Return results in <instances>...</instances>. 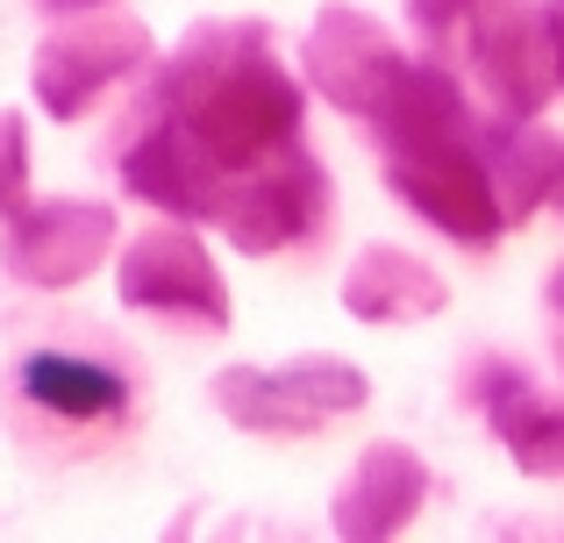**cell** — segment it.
<instances>
[{"mask_svg": "<svg viewBox=\"0 0 564 543\" xmlns=\"http://www.w3.org/2000/svg\"><path fill=\"white\" fill-rule=\"evenodd\" d=\"M301 86L258 36H207L165 79V115L129 151V186L172 215H229L258 172L293 158Z\"/></svg>", "mask_w": 564, "mask_h": 543, "instance_id": "6da1fadb", "label": "cell"}, {"mask_svg": "<svg viewBox=\"0 0 564 543\" xmlns=\"http://www.w3.org/2000/svg\"><path fill=\"white\" fill-rule=\"evenodd\" d=\"M393 186L436 229H451V237H465V243H494L500 222H508V200H500L494 172L465 151V137H436V143L393 151Z\"/></svg>", "mask_w": 564, "mask_h": 543, "instance_id": "7a4b0ae2", "label": "cell"}, {"mask_svg": "<svg viewBox=\"0 0 564 543\" xmlns=\"http://www.w3.org/2000/svg\"><path fill=\"white\" fill-rule=\"evenodd\" d=\"M221 408L250 430H322L329 415L365 401V372L358 365H336V358H307L286 365V372H221Z\"/></svg>", "mask_w": 564, "mask_h": 543, "instance_id": "3957f363", "label": "cell"}, {"mask_svg": "<svg viewBox=\"0 0 564 543\" xmlns=\"http://www.w3.org/2000/svg\"><path fill=\"white\" fill-rule=\"evenodd\" d=\"M122 293L137 307H158V315H193L200 329H221L229 315V293H221V272L207 265V251L180 229H151L122 251Z\"/></svg>", "mask_w": 564, "mask_h": 543, "instance_id": "277c9868", "label": "cell"}, {"mask_svg": "<svg viewBox=\"0 0 564 543\" xmlns=\"http://www.w3.org/2000/svg\"><path fill=\"white\" fill-rule=\"evenodd\" d=\"M108 215L86 208V200H51V208H14L8 229V265L36 286H57V279H79L86 265H100L108 251Z\"/></svg>", "mask_w": 564, "mask_h": 543, "instance_id": "5b68a950", "label": "cell"}, {"mask_svg": "<svg viewBox=\"0 0 564 543\" xmlns=\"http://www.w3.org/2000/svg\"><path fill=\"white\" fill-rule=\"evenodd\" d=\"M471 57H479L486 86H494L508 108H522V115L557 86L551 36H543V22H529L514 0H486V8L471 14Z\"/></svg>", "mask_w": 564, "mask_h": 543, "instance_id": "8992f818", "label": "cell"}, {"mask_svg": "<svg viewBox=\"0 0 564 543\" xmlns=\"http://www.w3.org/2000/svg\"><path fill=\"white\" fill-rule=\"evenodd\" d=\"M229 222V237L243 243V251H279V243H301L307 229L322 222V172L307 165L301 151L279 158L272 172H258V180L236 194V208L221 215Z\"/></svg>", "mask_w": 564, "mask_h": 543, "instance_id": "52a82bcc", "label": "cell"}, {"mask_svg": "<svg viewBox=\"0 0 564 543\" xmlns=\"http://www.w3.org/2000/svg\"><path fill=\"white\" fill-rule=\"evenodd\" d=\"M143 65V36L137 29H79V36H57L36 57V94L51 115H79L94 94H108L122 72Z\"/></svg>", "mask_w": 564, "mask_h": 543, "instance_id": "ba28073f", "label": "cell"}, {"mask_svg": "<svg viewBox=\"0 0 564 543\" xmlns=\"http://www.w3.org/2000/svg\"><path fill=\"white\" fill-rule=\"evenodd\" d=\"M14 379H22V401L43 408L51 422H115L129 408V379L79 350H36Z\"/></svg>", "mask_w": 564, "mask_h": 543, "instance_id": "9c48e42d", "label": "cell"}, {"mask_svg": "<svg viewBox=\"0 0 564 543\" xmlns=\"http://www.w3.org/2000/svg\"><path fill=\"white\" fill-rule=\"evenodd\" d=\"M486 408H494L508 450L529 465V473H564V408H543L508 365H486Z\"/></svg>", "mask_w": 564, "mask_h": 543, "instance_id": "30bf717a", "label": "cell"}, {"mask_svg": "<svg viewBox=\"0 0 564 543\" xmlns=\"http://www.w3.org/2000/svg\"><path fill=\"white\" fill-rule=\"evenodd\" d=\"M443 286L429 272H414V258H393V251H372L350 279V307H358L365 322H400L414 315V307H436Z\"/></svg>", "mask_w": 564, "mask_h": 543, "instance_id": "8fae6325", "label": "cell"}, {"mask_svg": "<svg viewBox=\"0 0 564 543\" xmlns=\"http://www.w3.org/2000/svg\"><path fill=\"white\" fill-rule=\"evenodd\" d=\"M365 501H379L372 536H386L400 515H414V501H422V465H414L408 450H372L365 473H358V487H344V508H365Z\"/></svg>", "mask_w": 564, "mask_h": 543, "instance_id": "7c38bea8", "label": "cell"}, {"mask_svg": "<svg viewBox=\"0 0 564 543\" xmlns=\"http://www.w3.org/2000/svg\"><path fill=\"white\" fill-rule=\"evenodd\" d=\"M22 208V122H0V215Z\"/></svg>", "mask_w": 564, "mask_h": 543, "instance_id": "4fadbf2b", "label": "cell"}, {"mask_svg": "<svg viewBox=\"0 0 564 543\" xmlns=\"http://www.w3.org/2000/svg\"><path fill=\"white\" fill-rule=\"evenodd\" d=\"M543 36H551V65H557V86H564V0H543Z\"/></svg>", "mask_w": 564, "mask_h": 543, "instance_id": "5bb4252c", "label": "cell"}, {"mask_svg": "<svg viewBox=\"0 0 564 543\" xmlns=\"http://www.w3.org/2000/svg\"><path fill=\"white\" fill-rule=\"evenodd\" d=\"M51 14H79V8H100V0H43Z\"/></svg>", "mask_w": 564, "mask_h": 543, "instance_id": "9a60e30c", "label": "cell"}]
</instances>
